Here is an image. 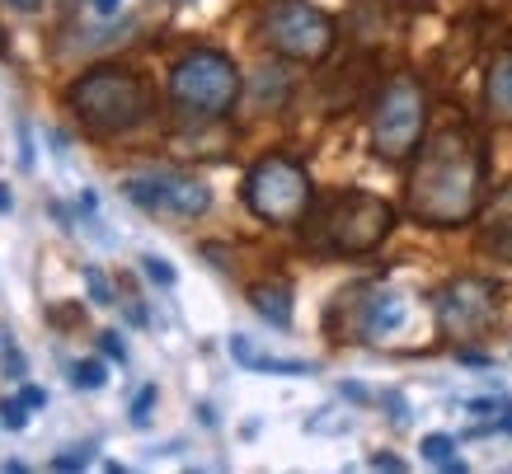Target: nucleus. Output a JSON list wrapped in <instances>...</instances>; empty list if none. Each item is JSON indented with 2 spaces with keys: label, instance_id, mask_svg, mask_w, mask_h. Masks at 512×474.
I'll list each match as a JSON object with an SVG mask.
<instances>
[{
  "label": "nucleus",
  "instance_id": "obj_1",
  "mask_svg": "<svg viewBox=\"0 0 512 474\" xmlns=\"http://www.w3.org/2000/svg\"><path fill=\"white\" fill-rule=\"evenodd\" d=\"M484 202V151L466 127H442L419 146L409 174V216L433 230L475 221Z\"/></svg>",
  "mask_w": 512,
  "mask_h": 474
},
{
  "label": "nucleus",
  "instance_id": "obj_2",
  "mask_svg": "<svg viewBox=\"0 0 512 474\" xmlns=\"http://www.w3.org/2000/svg\"><path fill=\"white\" fill-rule=\"evenodd\" d=\"M71 108H76V118L94 132H132L137 123H146V113H151V90H146V80L132 76L127 66H94L85 76L71 85Z\"/></svg>",
  "mask_w": 512,
  "mask_h": 474
},
{
  "label": "nucleus",
  "instance_id": "obj_3",
  "mask_svg": "<svg viewBox=\"0 0 512 474\" xmlns=\"http://www.w3.org/2000/svg\"><path fill=\"white\" fill-rule=\"evenodd\" d=\"M170 99L188 118H226L240 104V66L217 47H193L170 66Z\"/></svg>",
  "mask_w": 512,
  "mask_h": 474
},
{
  "label": "nucleus",
  "instance_id": "obj_4",
  "mask_svg": "<svg viewBox=\"0 0 512 474\" xmlns=\"http://www.w3.org/2000/svg\"><path fill=\"white\" fill-rule=\"evenodd\" d=\"M240 193H245L249 212L259 216V221H268V226H296L301 216L311 212V198H315L311 174L292 155H264V160H254Z\"/></svg>",
  "mask_w": 512,
  "mask_h": 474
},
{
  "label": "nucleus",
  "instance_id": "obj_5",
  "mask_svg": "<svg viewBox=\"0 0 512 474\" xmlns=\"http://www.w3.org/2000/svg\"><path fill=\"white\" fill-rule=\"evenodd\" d=\"M428 132V94L414 76H390L372 108V151L390 165L419 155Z\"/></svg>",
  "mask_w": 512,
  "mask_h": 474
},
{
  "label": "nucleus",
  "instance_id": "obj_6",
  "mask_svg": "<svg viewBox=\"0 0 512 474\" xmlns=\"http://www.w3.org/2000/svg\"><path fill=\"white\" fill-rule=\"evenodd\" d=\"M390 230H395V207L376 193H362V188L339 193L320 216L325 249H334V254H372Z\"/></svg>",
  "mask_w": 512,
  "mask_h": 474
},
{
  "label": "nucleus",
  "instance_id": "obj_7",
  "mask_svg": "<svg viewBox=\"0 0 512 474\" xmlns=\"http://www.w3.org/2000/svg\"><path fill=\"white\" fill-rule=\"evenodd\" d=\"M264 43L287 57V62H325L334 43H339V33H334V19L325 10H315L306 0H273L264 10Z\"/></svg>",
  "mask_w": 512,
  "mask_h": 474
},
{
  "label": "nucleus",
  "instance_id": "obj_8",
  "mask_svg": "<svg viewBox=\"0 0 512 474\" xmlns=\"http://www.w3.org/2000/svg\"><path fill=\"white\" fill-rule=\"evenodd\" d=\"M127 202H137L151 216H174V221H193V216L212 212V188L193 179V174H174V169H151V174H132L123 184Z\"/></svg>",
  "mask_w": 512,
  "mask_h": 474
},
{
  "label": "nucleus",
  "instance_id": "obj_9",
  "mask_svg": "<svg viewBox=\"0 0 512 474\" xmlns=\"http://www.w3.org/2000/svg\"><path fill=\"white\" fill-rule=\"evenodd\" d=\"M498 282H489V277H456V282H447V287L437 291V329L447 338H475L484 334L489 324H494L498 315Z\"/></svg>",
  "mask_w": 512,
  "mask_h": 474
},
{
  "label": "nucleus",
  "instance_id": "obj_10",
  "mask_svg": "<svg viewBox=\"0 0 512 474\" xmlns=\"http://www.w3.org/2000/svg\"><path fill=\"white\" fill-rule=\"evenodd\" d=\"M357 338L362 343H376V338L400 334L404 320H409V306H404L400 291L390 287H357Z\"/></svg>",
  "mask_w": 512,
  "mask_h": 474
},
{
  "label": "nucleus",
  "instance_id": "obj_11",
  "mask_svg": "<svg viewBox=\"0 0 512 474\" xmlns=\"http://www.w3.org/2000/svg\"><path fill=\"white\" fill-rule=\"evenodd\" d=\"M231 357L245 371H268V376H315V362L306 357H273V352H259L249 334H231Z\"/></svg>",
  "mask_w": 512,
  "mask_h": 474
},
{
  "label": "nucleus",
  "instance_id": "obj_12",
  "mask_svg": "<svg viewBox=\"0 0 512 474\" xmlns=\"http://www.w3.org/2000/svg\"><path fill=\"white\" fill-rule=\"evenodd\" d=\"M484 104L494 118H508L512 123V52H503L494 66H489V80H484Z\"/></svg>",
  "mask_w": 512,
  "mask_h": 474
},
{
  "label": "nucleus",
  "instance_id": "obj_13",
  "mask_svg": "<svg viewBox=\"0 0 512 474\" xmlns=\"http://www.w3.org/2000/svg\"><path fill=\"white\" fill-rule=\"evenodd\" d=\"M249 306L259 310L273 329H292V291L278 287V282H268V287H254L249 291Z\"/></svg>",
  "mask_w": 512,
  "mask_h": 474
},
{
  "label": "nucleus",
  "instance_id": "obj_14",
  "mask_svg": "<svg viewBox=\"0 0 512 474\" xmlns=\"http://www.w3.org/2000/svg\"><path fill=\"white\" fill-rule=\"evenodd\" d=\"M423 460L437 465V470H451V474L466 470V460L456 456V437H451V432H428V437H423Z\"/></svg>",
  "mask_w": 512,
  "mask_h": 474
},
{
  "label": "nucleus",
  "instance_id": "obj_15",
  "mask_svg": "<svg viewBox=\"0 0 512 474\" xmlns=\"http://www.w3.org/2000/svg\"><path fill=\"white\" fill-rule=\"evenodd\" d=\"M104 381H109V376H104V362H99V357H85V362L71 367V385H76V390H104Z\"/></svg>",
  "mask_w": 512,
  "mask_h": 474
},
{
  "label": "nucleus",
  "instance_id": "obj_16",
  "mask_svg": "<svg viewBox=\"0 0 512 474\" xmlns=\"http://www.w3.org/2000/svg\"><path fill=\"white\" fill-rule=\"evenodd\" d=\"M160 390L156 385H141L137 399H132V409H127V418H132V428H151V409H156Z\"/></svg>",
  "mask_w": 512,
  "mask_h": 474
},
{
  "label": "nucleus",
  "instance_id": "obj_17",
  "mask_svg": "<svg viewBox=\"0 0 512 474\" xmlns=\"http://www.w3.org/2000/svg\"><path fill=\"white\" fill-rule=\"evenodd\" d=\"M0 423H5V428L10 432H24L29 428V404H24V399H0Z\"/></svg>",
  "mask_w": 512,
  "mask_h": 474
},
{
  "label": "nucleus",
  "instance_id": "obj_18",
  "mask_svg": "<svg viewBox=\"0 0 512 474\" xmlns=\"http://www.w3.org/2000/svg\"><path fill=\"white\" fill-rule=\"evenodd\" d=\"M85 287H90V301L94 306H113V287H109V277L99 273V268H85Z\"/></svg>",
  "mask_w": 512,
  "mask_h": 474
},
{
  "label": "nucleus",
  "instance_id": "obj_19",
  "mask_svg": "<svg viewBox=\"0 0 512 474\" xmlns=\"http://www.w3.org/2000/svg\"><path fill=\"white\" fill-rule=\"evenodd\" d=\"M141 273L151 277L156 287H174V282H179V273H174L165 259H156V254H146V259H141Z\"/></svg>",
  "mask_w": 512,
  "mask_h": 474
},
{
  "label": "nucleus",
  "instance_id": "obj_20",
  "mask_svg": "<svg viewBox=\"0 0 512 474\" xmlns=\"http://www.w3.org/2000/svg\"><path fill=\"white\" fill-rule=\"evenodd\" d=\"M0 362L10 367V376H15V381H24V357H19V348L10 343V334H5V343H0Z\"/></svg>",
  "mask_w": 512,
  "mask_h": 474
},
{
  "label": "nucleus",
  "instance_id": "obj_21",
  "mask_svg": "<svg viewBox=\"0 0 512 474\" xmlns=\"http://www.w3.org/2000/svg\"><path fill=\"white\" fill-rule=\"evenodd\" d=\"M85 465H90V446L66 451V456H52V470H85Z\"/></svg>",
  "mask_w": 512,
  "mask_h": 474
},
{
  "label": "nucleus",
  "instance_id": "obj_22",
  "mask_svg": "<svg viewBox=\"0 0 512 474\" xmlns=\"http://www.w3.org/2000/svg\"><path fill=\"white\" fill-rule=\"evenodd\" d=\"M99 352H104V357H118V362H127V348H123V338L113 334H99Z\"/></svg>",
  "mask_w": 512,
  "mask_h": 474
},
{
  "label": "nucleus",
  "instance_id": "obj_23",
  "mask_svg": "<svg viewBox=\"0 0 512 474\" xmlns=\"http://www.w3.org/2000/svg\"><path fill=\"white\" fill-rule=\"evenodd\" d=\"M90 10L99 19H118V15H123V0H90Z\"/></svg>",
  "mask_w": 512,
  "mask_h": 474
},
{
  "label": "nucleus",
  "instance_id": "obj_24",
  "mask_svg": "<svg viewBox=\"0 0 512 474\" xmlns=\"http://www.w3.org/2000/svg\"><path fill=\"white\" fill-rule=\"evenodd\" d=\"M470 413H480V418H489V413H503V399H466Z\"/></svg>",
  "mask_w": 512,
  "mask_h": 474
},
{
  "label": "nucleus",
  "instance_id": "obj_25",
  "mask_svg": "<svg viewBox=\"0 0 512 474\" xmlns=\"http://www.w3.org/2000/svg\"><path fill=\"white\" fill-rule=\"evenodd\" d=\"M19 399H24L29 409H43V404H47V390H43V385H24V390H19Z\"/></svg>",
  "mask_w": 512,
  "mask_h": 474
},
{
  "label": "nucleus",
  "instance_id": "obj_26",
  "mask_svg": "<svg viewBox=\"0 0 512 474\" xmlns=\"http://www.w3.org/2000/svg\"><path fill=\"white\" fill-rule=\"evenodd\" d=\"M456 362H466V367H489V357H484V352H456Z\"/></svg>",
  "mask_w": 512,
  "mask_h": 474
},
{
  "label": "nucleus",
  "instance_id": "obj_27",
  "mask_svg": "<svg viewBox=\"0 0 512 474\" xmlns=\"http://www.w3.org/2000/svg\"><path fill=\"white\" fill-rule=\"evenodd\" d=\"M376 470H404V460L400 456H372Z\"/></svg>",
  "mask_w": 512,
  "mask_h": 474
},
{
  "label": "nucleus",
  "instance_id": "obj_28",
  "mask_svg": "<svg viewBox=\"0 0 512 474\" xmlns=\"http://www.w3.org/2000/svg\"><path fill=\"white\" fill-rule=\"evenodd\" d=\"M0 5H10V10H38L43 0H0Z\"/></svg>",
  "mask_w": 512,
  "mask_h": 474
},
{
  "label": "nucleus",
  "instance_id": "obj_29",
  "mask_svg": "<svg viewBox=\"0 0 512 474\" xmlns=\"http://www.w3.org/2000/svg\"><path fill=\"white\" fill-rule=\"evenodd\" d=\"M10 207H15V193H10V188L0 184V212H10Z\"/></svg>",
  "mask_w": 512,
  "mask_h": 474
}]
</instances>
